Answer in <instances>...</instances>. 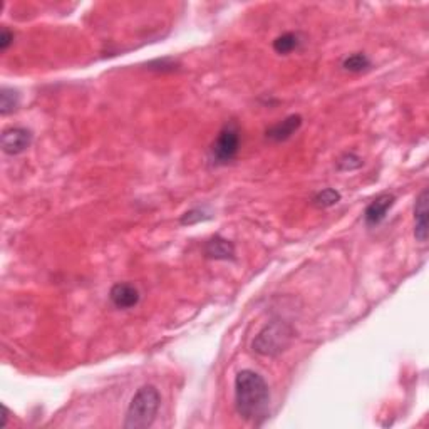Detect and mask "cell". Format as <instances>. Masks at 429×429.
<instances>
[{
    "mask_svg": "<svg viewBox=\"0 0 429 429\" xmlns=\"http://www.w3.org/2000/svg\"><path fill=\"white\" fill-rule=\"evenodd\" d=\"M161 396L155 386L146 384L136 391L131 403L128 406L124 428L126 429H146L155 423L160 411Z\"/></svg>",
    "mask_w": 429,
    "mask_h": 429,
    "instance_id": "7a4b0ae2",
    "label": "cell"
},
{
    "mask_svg": "<svg viewBox=\"0 0 429 429\" xmlns=\"http://www.w3.org/2000/svg\"><path fill=\"white\" fill-rule=\"evenodd\" d=\"M342 67L349 72H362V71H367V69L371 67V61H369V57L366 54L356 52V54L347 55V57L344 59Z\"/></svg>",
    "mask_w": 429,
    "mask_h": 429,
    "instance_id": "5bb4252c",
    "label": "cell"
},
{
    "mask_svg": "<svg viewBox=\"0 0 429 429\" xmlns=\"http://www.w3.org/2000/svg\"><path fill=\"white\" fill-rule=\"evenodd\" d=\"M301 35L295 34V32H285L274 40V50L280 55H287L301 48Z\"/></svg>",
    "mask_w": 429,
    "mask_h": 429,
    "instance_id": "8fae6325",
    "label": "cell"
},
{
    "mask_svg": "<svg viewBox=\"0 0 429 429\" xmlns=\"http://www.w3.org/2000/svg\"><path fill=\"white\" fill-rule=\"evenodd\" d=\"M205 257L210 260H235V245L230 240L215 235L205 243Z\"/></svg>",
    "mask_w": 429,
    "mask_h": 429,
    "instance_id": "30bf717a",
    "label": "cell"
},
{
    "mask_svg": "<svg viewBox=\"0 0 429 429\" xmlns=\"http://www.w3.org/2000/svg\"><path fill=\"white\" fill-rule=\"evenodd\" d=\"M396 203V196L391 193H382V195L376 196L369 205L366 206L364 211V221H366L367 227H377L382 221L386 220L389 210L393 208Z\"/></svg>",
    "mask_w": 429,
    "mask_h": 429,
    "instance_id": "8992f818",
    "label": "cell"
},
{
    "mask_svg": "<svg viewBox=\"0 0 429 429\" xmlns=\"http://www.w3.org/2000/svg\"><path fill=\"white\" fill-rule=\"evenodd\" d=\"M240 145H242V131L235 121L223 124L216 135L215 141L210 147V160L216 166H223L232 163L238 156Z\"/></svg>",
    "mask_w": 429,
    "mask_h": 429,
    "instance_id": "277c9868",
    "label": "cell"
},
{
    "mask_svg": "<svg viewBox=\"0 0 429 429\" xmlns=\"http://www.w3.org/2000/svg\"><path fill=\"white\" fill-rule=\"evenodd\" d=\"M301 126H302L301 114H290V116L284 118L282 121H279L277 124H274V126L267 129L265 136L267 140L274 143H284V141H289L290 138L301 129Z\"/></svg>",
    "mask_w": 429,
    "mask_h": 429,
    "instance_id": "ba28073f",
    "label": "cell"
},
{
    "mask_svg": "<svg viewBox=\"0 0 429 429\" xmlns=\"http://www.w3.org/2000/svg\"><path fill=\"white\" fill-rule=\"evenodd\" d=\"M364 163L356 153H344L338 160V169L339 172H354L359 169Z\"/></svg>",
    "mask_w": 429,
    "mask_h": 429,
    "instance_id": "9a60e30c",
    "label": "cell"
},
{
    "mask_svg": "<svg viewBox=\"0 0 429 429\" xmlns=\"http://www.w3.org/2000/svg\"><path fill=\"white\" fill-rule=\"evenodd\" d=\"M18 104H21L18 92L13 87H2V91H0V113H2V116L13 113L18 108Z\"/></svg>",
    "mask_w": 429,
    "mask_h": 429,
    "instance_id": "7c38bea8",
    "label": "cell"
},
{
    "mask_svg": "<svg viewBox=\"0 0 429 429\" xmlns=\"http://www.w3.org/2000/svg\"><path fill=\"white\" fill-rule=\"evenodd\" d=\"M294 338L295 332L292 325L284 321H272L258 332L252 347L258 356L277 357L290 347Z\"/></svg>",
    "mask_w": 429,
    "mask_h": 429,
    "instance_id": "3957f363",
    "label": "cell"
},
{
    "mask_svg": "<svg viewBox=\"0 0 429 429\" xmlns=\"http://www.w3.org/2000/svg\"><path fill=\"white\" fill-rule=\"evenodd\" d=\"M109 299L113 302V306L116 308H123V311H128V308L136 307L140 303V290H138L133 284H114L109 290Z\"/></svg>",
    "mask_w": 429,
    "mask_h": 429,
    "instance_id": "52a82bcc",
    "label": "cell"
},
{
    "mask_svg": "<svg viewBox=\"0 0 429 429\" xmlns=\"http://www.w3.org/2000/svg\"><path fill=\"white\" fill-rule=\"evenodd\" d=\"M414 237L418 242H428V190H423L414 205Z\"/></svg>",
    "mask_w": 429,
    "mask_h": 429,
    "instance_id": "9c48e42d",
    "label": "cell"
},
{
    "mask_svg": "<svg viewBox=\"0 0 429 429\" xmlns=\"http://www.w3.org/2000/svg\"><path fill=\"white\" fill-rule=\"evenodd\" d=\"M32 140H34V136H32L29 129L18 126L9 128L2 133V151L11 156L22 155L24 151L29 150Z\"/></svg>",
    "mask_w": 429,
    "mask_h": 429,
    "instance_id": "5b68a950",
    "label": "cell"
},
{
    "mask_svg": "<svg viewBox=\"0 0 429 429\" xmlns=\"http://www.w3.org/2000/svg\"><path fill=\"white\" fill-rule=\"evenodd\" d=\"M235 408L245 421L260 424L269 416L270 389L258 372L243 369L235 377Z\"/></svg>",
    "mask_w": 429,
    "mask_h": 429,
    "instance_id": "6da1fadb",
    "label": "cell"
},
{
    "mask_svg": "<svg viewBox=\"0 0 429 429\" xmlns=\"http://www.w3.org/2000/svg\"><path fill=\"white\" fill-rule=\"evenodd\" d=\"M13 40V32H11L7 27H2V32H0V50H7L9 45L12 44Z\"/></svg>",
    "mask_w": 429,
    "mask_h": 429,
    "instance_id": "e0dca14e",
    "label": "cell"
},
{
    "mask_svg": "<svg viewBox=\"0 0 429 429\" xmlns=\"http://www.w3.org/2000/svg\"><path fill=\"white\" fill-rule=\"evenodd\" d=\"M7 419H9V409L4 406V416H2V423H0V428L7 426Z\"/></svg>",
    "mask_w": 429,
    "mask_h": 429,
    "instance_id": "ac0fdd59",
    "label": "cell"
},
{
    "mask_svg": "<svg viewBox=\"0 0 429 429\" xmlns=\"http://www.w3.org/2000/svg\"><path fill=\"white\" fill-rule=\"evenodd\" d=\"M340 201V193L338 190H334V188H324V190L316 193L312 198L313 206H317V208H330V206L338 205Z\"/></svg>",
    "mask_w": 429,
    "mask_h": 429,
    "instance_id": "4fadbf2b",
    "label": "cell"
},
{
    "mask_svg": "<svg viewBox=\"0 0 429 429\" xmlns=\"http://www.w3.org/2000/svg\"><path fill=\"white\" fill-rule=\"evenodd\" d=\"M210 218H211V215L205 208H191V210H188L186 213H183L182 218H179V223L195 225V223H200V221H205Z\"/></svg>",
    "mask_w": 429,
    "mask_h": 429,
    "instance_id": "2e32d148",
    "label": "cell"
}]
</instances>
